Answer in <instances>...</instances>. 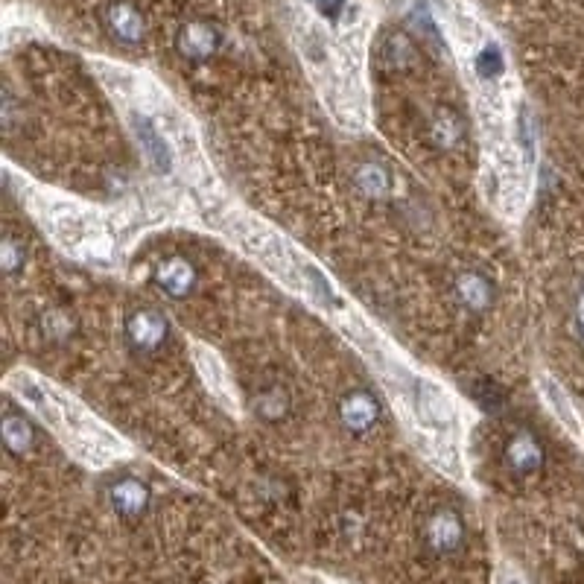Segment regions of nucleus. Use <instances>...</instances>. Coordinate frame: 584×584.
I'll return each instance as SVG.
<instances>
[{
  "instance_id": "f257e3e1",
  "label": "nucleus",
  "mask_w": 584,
  "mask_h": 584,
  "mask_svg": "<svg viewBox=\"0 0 584 584\" xmlns=\"http://www.w3.org/2000/svg\"><path fill=\"white\" fill-rule=\"evenodd\" d=\"M126 342L135 354L141 357H149V354H158L167 342V333H170V325L164 319V313L152 310V307H138L126 316Z\"/></svg>"
},
{
  "instance_id": "f03ea898",
  "label": "nucleus",
  "mask_w": 584,
  "mask_h": 584,
  "mask_svg": "<svg viewBox=\"0 0 584 584\" xmlns=\"http://www.w3.org/2000/svg\"><path fill=\"white\" fill-rule=\"evenodd\" d=\"M503 462L511 474L532 476L544 468V447L529 430H517L503 447Z\"/></svg>"
},
{
  "instance_id": "7ed1b4c3",
  "label": "nucleus",
  "mask_w": 584,
  "mask_h": 584,
  "mask_svg": "<svg viewBox=\"0 0 584 584\" xmlns=\"http://www.w3.org/2000/svg\"><path fill=\"white\" fill-rule=\"evenodd\" d=\"M176 50L187 62H208L219 50V30L208 21H187L176 33Z\"/></svg>"
},
{
  "instance_id": "20e7f679",
  "label": "nucleus",
  "mask_w": 584,
  "mask_h": 584,
  "mask_svg": "<svg viewBox=\"0 0 584 584\" xmlns=\"http://www.w3.org/2000/svg\"><path fill=\"white\" fill-rule=\"evenodd\" d=\"M106 30L111 33L114 41H120V44H126V47H138L146 36V24H144V15L132 6V3H126V0H114L106 6Z\"/></svg>"
},
{
  "instance_id": "39448f33",
  "label": "nucleus",
  "mask_w": 584,
  "mask_h": 584,
  "mask_svg": "<svg viewBox=\"0 0 584 584\" xmlns=\"http://www.w3.org/2000/svg\"><path fill=\"white\" fill-rule=\"evenodd\" d=\"M199 272L187 257H167L158 269H155V284L173 301H182L190 292L196 290Z\"/></svg>"
},
{
  "instance_id": "423d86ee",
  "label": "nucleus",
  "mask_w": 584,
  "mask_h": 584,
  "mask_svg": "<svg viewBox=\"0 0 584 584\" xmlns=\"http://www.w3.org/2000/svg\"><path fill=\"white\" fill-rule=\"evenodd\" d=\"M109 503L126 520H135L149 509V488L135 476H120L109 485Z\"/></svg>"
},
{
  "instance_id": "0eeeda50",
  "label": "nucleus",
  "mask_w": 584,
  "mask_h": 584,
  "mask_svg": "<svg viewBox=\"0 0 584 584\" xmlns=\"http://www.w3.org/2000/svg\"><path fill=\"white\" fill-rule=\"evenodd\" d=\"M339 418L351 433H368L380 418V403L371 392L354 389L339 401Z\"/></svg>"
},
{
  "instance_id": "6e6552de",
  "label": "nucleus",
  "mask_w": 584,
  "mask_h": 584,
  "mask_svg": "<svg viewBox=\"0 0 584 584\" xmlns=\"http://www.w3.org/2000/svg\"><path fill=\"white\" fill-rule=\"evenodd\" d=\"M465 541V526H462V517L456 511L444 509L436 511L427 523V544L430 549H436L441 555L447 552H456Z\"/></svg>"
},
{
  "instance_id": "1a4fd4ad",
  "label": "nucleus",
  "mask_w": 584,
  "mask_h": 584,
  "mask_svg": "<svg viewBox=\"0 0 584 584\" xmlns=\"http://www.w3.org/2000/svg\"><path fill=\"white\" fill-rule=\"evenodd\" d=\"M456 295L462 301V307L474 310V313H485L494 301V284L482 275V272H462L456 278Z\"/></svg>"
},
{
  "instance_id": "9d476101",
  "label": "nucleus",
  "mask_w": 584,
  "mask_h": 584,
  "mask_svg": "<svg viewBox=\"0 0 584 584\" xmlns=\"http://www.w3.org/2000/svg\"><path fill=\"white\" fill-rule=\"evenodd\" d=\"M135 135H138V141L144 146L146 158L155 164V170H158V173H170L173 155H170V149L164 144V138L158 135V129H155L146 117H135Z\"/></svg>"
},
{
  "instance_id": "9b49d317",
  "label": "nucleus",
  "mask_w": 584,
  "mask_h": 584,
  "mask_svg": "<svg viewBox=\"0 0 584 584\" xmlns=\"http://www.w3.org/2000/svg\"><path fill=\"white\" fill-rule=\"evenodd\" d=\"M3 441L15 456H24L36 444V427L21 412H6L3 415Z\"/></svg>"
},
{
  "instance_id": "f8f14e48",
  "label": "nucleus",
  "mask_w": 584,
  "mask_h": 584,
  "mask_svg": "<svg viewBox=\"0 0 584 584\" xmlns=\"http://www.w3.org/2000/svg\"><path fill=\"white\" fill-rule=\"evenodd\" d=\"M430 138H433V144H436L438 149L459 146L462 144V138H465V123H462V117L453 109H441L436 117H433V123H430Z\"/></svg>"
},
{
  "instance_id": "ddd939ff",
  "label": "nucleus",
  "mask_w": 584,
  "mask_h": 584,
  "mask_svg": "<svg viewBox=\"0 0 584 584\" xmlns=\"http://www.w3.org/2000/svg\"><path fill=\"white\" fill-rule=\"evenodd\" d=\"M255 409L263 421H281L290 412V395L281 386H272V389H266V392L257 395Z\"/></svg>"
},
{
  "instance_id": "4468645a",
  "label": "nucleus",
  "mask_w": 584,
  "mask_h": 584,
  "mask_svg": "<svg viewBox=\"0 0 584 584\" xmlns=\"http://www.w3.org/2000/svg\"><path fill=\"white\" fill-rule=\"evenodd\" d=\"M380 56H383V62H386V68H389V71H403V68L412 62L415 47H412V41L403 36V33H392V36L383 41Z\"/></svg>"
},
{
  "instance_id": "2eb2a0df",
  "label": "nucleus",
  "mask_w": 584,
  "mask_h": 584,
  "mask_svg": "<svg viewBox=\"0 0 584 584\" xmlns=\"http://www.w3.org/2000/svg\"><path fill=\"white\" fill-rule=\"evenodd\" d=\"M471 395H474V401L485 409V412H503L506 409V403H509V395H506V389L503 386H497L494 380H488V377H482V380H476L474 389H471Z\"/></svg>"
},
{
  "instance_id": "dca6fc26",
  "label": "nucleus",
  "mask_w": 584,
  "mask_h": 584,
  "mask_svg": "<svg viewBox=\"0 0 584 584\" xmlns=\"http://www.w3.org/2000/svg\"><path fill=\"white\" fill-rule=\"evenodd\" d=\"M73 316L68 310H62V307H56V310H47L44 313V319H41V330H44V336L50 339V342H68L73 336Z\"/></svg>"
},
{
  "instance_id": "f3484780",
  "label": "nucleus",
  "mask_w": 584,
  "mask_h": 584,
  "mask_svg": "<svg viewBox=\"0 0 584 584\" xmlns=\"http://www.w3.org/2000/svg\"><path fill=\"white\" fill-rule=\"evenodd\" d=\"M357 187L363 190L365 196H386L389 187H392V179H389V173L383 167L365 164V167H360V173H357Z\"/></svg>"
},
{
  "instance_id": "a211bd4d",
  "label": "nucleus",
  "mask_w": 584,
  "mask_h": 584,
  "mask_svg": "<svg viewBox=\"0 0 584 584\" xmlns=\"http://www.w3.org/2000/svg\"><path fill=\"white\" fill-rule=\"evenodd\" d=\"M503 53L494 47V44H488V47H482V53L476 56V71L479 76H485V79H494V76H500L503 73Z\"/></svg>"
},
{
  "instance_id": "6ab92c4d",
  "label": "nucleus",
  "mask_w": 584,
  "mask_h": 584,
  "mask_svg": "<svg viewBox=\"0 0 584 584\" xmlns=\"http://www.w3.org/2000/svg\"><path fill=\"white\" fill-rule=\"evenodd\" d=\"M0 260H3V272L15 275L24 266V246L15 237H6L3 246H0Z\"/></svg>"
},
{
  "instance_id": "aec40b11",
  "label": "nucleus",
  "mask_w": 584,
  "mask_h": 584,
  "mask_svg": "<svg viewBox=\"0 0 584 584\" xmlns=\"http://www.w3.org/2000/svg\"><path fill=\"white\" fill-rule=\"evenodd\" d=\"M316 6H319V12H322L328 21H336V18L345 12V0H316Z\"/></svg>"
},
{
  "instance_id": "412c9836",
  "label": "nucleus",
  "mask_w": 584,
  "mask_h": 584,
  "mask_svg": "<svg viewBox=\"0 0 584 584\" xmlns=\"http://www.w3.org/2000/svg\"><path fill=\"white\" fill-rule=\"evenodd\" d=\"M576 316H579V328H582V333H584V292H582V298H579V310H576Z\"/></svg>"
}]
</instances>
